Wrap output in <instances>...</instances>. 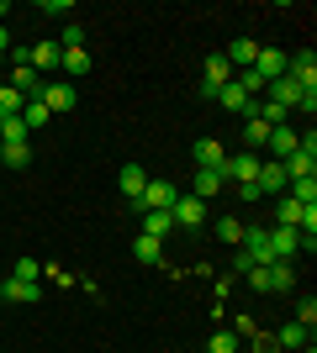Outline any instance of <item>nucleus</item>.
<instances>
[{"mask_svg":"<svg viewBox=\"0 0 317 353\" xmlns=\"http://www.w3.org/2000/svg\"><path fill=\"white\" fill-rule=\"evenodd\" d=\"M280 169H286V185L291 179H317V132H307L302 143H296V153L280 159Z\"/></svg>","mask_w":317,"mask_h":353,"instance_id":"f257e3e1","label":"nucleus"},{"mask_svg":"<svg viewBox=\"0 0 317 353\" xmlns=\"http://www.w3.org/2000/svg\"><path fill=\"white\" fill-rule=\"evenodd\" d=\"M169 216H175V227H180V232H196V227H206V201H196V195L180 190V201L169 206Z\"/></svg>","mask_w":317,"mask_h":353,"instance_id":"f03ea898","label":"nucleus"},{"mask_svg":"<svg viewBox=\"0 0 317 353\" xmlns=\"http://www.w3.org/2000/svg\"><path fill=\"white\" fill-rule=\"evenodd\" d=\"M233 85V63L222 59V53H211L206 59V74H201V101H217V90Z\"/></svg>","mask_w":317,"mask_h":353,"instance_id":"7ed1b4c3","label":"nucleus"},{"mask_svg":"<svg viewBox=\"0 0 317 353\" xmlns=\"http://www.w3.org/2000/svg\"><path fill=\"white\" fill-rule=\"evenodd\" d=\"M37 101L48 105V111H75L79 105V90L69 85V79H43V95Z\"/></svg>","mask_w":317,"mask_h":353,"instance_id":"20e7f679","label":"nucleus"},{"mask_svg":"<svg viewBox=\"0 0 317 353\" xmlns=\"http://www.w3.org/2000/svg\"><path fill=\"white\" fill-rule=\"evenodd\" d=\"M270 253H275V264H296L302 232H296V227H270Z\"/></svg>","mask_w":317,"mask_h":353,"instance_id":"39448f33","label":"nucleus"},{"mask_svg":"<svg viewBox=\"0 0 317 353\" xmlns=\"http://www.w3.org/2000/svg\"><path fill=\"white\" fill-rule=\"evenodd\" d=\"M180 201V185H169V179H148V190L137 201V211H169Z\"/></svg>","mask_w":317,"mask_h":353,"instance_id":"423d86ee","label":"nucleus"},{"mask_svg":"<svg viewBox=\"0 0 317 353\" xmlns=\"http://www.w3.org/2000/svg\"><path fill=\"white\" fill-rule=\"evenodd\" d=\"M0 301H11V306H32V301H43V280H16V274H6Z\"/></svg>","mask_w":317,"mask_h":353,"instance_id":"0eeeda50","label":"nucleus"},{"mask_svg":"<svg viewBox=\"0 0 317 353\" xmlns=\"http://www.w3.org/2000/svg\"><path fill=\"white\" fill-rule=\"evenodd\" d=\"M286 79H296V85H302L307 95H317V53H291Z\"/></svg>","mask_w":317,"mask_h":353,"instance_id":"6e6552de","label":"nucleus"},{"mask_svg":"<svg viewBox=\"0 0 317 353\" xmlns=\"http://www.w3.org/2000/svg\"><path fill=\"white\" fill-rule=\"evenodd\" d=\"M302 95H307V90L296 85V79H286V74H280V79H270V85H265V101L286 105V111H296V105H302Z\"/></svg>","mask_w":317,"mask_h":353,"instance_id":"1a4fd4ad","label":"nucleus"},{"mask_svg":"<svg viewBox=\"0 0 317 353\" xmlns=\"http://www.w3.org/2000/svg\"><path fill=\"white\" fill-rule=\"evenodd\" d=\"M217 101H222V111H233V117H254V95L233 79V85H222L217 90Z\"/></svg>","mask_w":317,"mask_h":353,"instance_id":"9d476101","label":"nucleus"},{"mask_svg":"<svg viewBox=\"0 0 317 353\" xmlns=\"http://www.w3.org/2000/svg\"><path fill=\"white\" fill-rule=\"evenodd\" d=\"M59 69L69 74V85H75V79H85V74L95 69V53H90V48H64V59H59Z\"/></svg>","mask_w":317,"mask_h":353,"instance_id":"9b49d317","label":"nucleus"},{"mask_svg":"<svg viewBox=\"0 0 317 353\" xmlns=\"http://www.w3.org/2000/svg\"><path fill=\"white\" fill-rule=\"evenodd\" d=\"M222 59L233 63V74H238V69H254V59H259V43H254V37H233V43L222 48Z\"/></svg>","mask_w":317,"mask_h":353,"instance_id":"f8f14e48","label":"nucleus"},{"mask_svg":"<svg viewBox=\"0 0 317 353\" xmlns=\"http://www.w3.org/2000/svg\"><path fill=\"white\" fill-rule=\"evenodd\" d=\"M286 63H291V53H280V48H259V59H254V74L270 85V79H280L286 74Z\"/></svg>","mask_w":317,"mask_h":353,"instance_id":"ddd939ff","label":"nucleus"},{"mask_svg":"<svg viewBox=\"0 0 317 353\" xmlns=\"http://www.w3.org/2000/svg\"><path fill=\"white\" fill-rule=\"evenodd\" d=\"M254 185H259V195H286V169H280L275 159H265L259 174H254Z\"/></svg>","mask_w":317,"mask_h":353,"instance_id":"4468645a","label":"nucleus"},{"mask_svg":"<svg viewBox=\"0 0 317 353\" xmlns=\"http://www.w3.org/2000/svg\"><path fill=\"white\" fill-rule=\"evenodd\" d=\"M117 185H122V195H127V201H133V211H137V201H143V190H148V174H143L137 163H122Z\"/></svg>","mask_w":317,"mask_h":353,"instance_id":"2eb2a0df","label":"nucleus"},{"mask_svg":"<svg viewBox=\"0 0 317 353\" xmlns=\"http://www.w3.org/2000/svg\"><path fill=\"white\" fill-rule=\"evenodd\" d=\"M137 232H143V237H159V243H164V237L175 232V216H169V211H137Z\"/></svg>","mask_w":317,"mask_h":353,"instance_id":"dca6fc26","label":"nucleus"},{"mask_svg":"<svg viewBox=\"0 0 317 353\" xmlns=\"http://www.w3.org/2000/svg\"><path fill=\"white\" fill-rule=\"evenodd\" d=\"M59 59H64V48L53 43V37H48V43H37V48H27V63H32L37 74H53V69H59Z\"/></svg>","mask_w":317,"mask_h":353,"instance_id":"f3484780","label":"nucleus"},{"mask_svg":"<svg viewBox=\"0 0 317 353\" xmlns=\"http://www.w3.org/2000/svg\"><path fill=\"white\" fill-rule=\"evenodd\" d=\"M296 143H302V132L286 121V127H270V143H265V148H270L275 163H280V159H291V153H296Z\"/></svg>","mask_w":317,"mask_h":353,"instance_id":"a211bd4d","label":"nucleus"},{"mask_svg":"<svg viewBox=\"0 0 317 353\" xmlns=\"http://www.w3.org/2000/svg\"><path fill=\"white\" fill-rule=\"evenodd\" d=\"M222 169H196V179H191V195L196 201H211V195H222Z\"/></svg>","mask_w":317,"mask_h":353,"instance_id":"6ab92c4d","label":"nucleus"},{"mask_svg":"<svg viewBox=\"0 0 317 353\" xmlns=\"http://www.w3.org/2000/svg\"><path fill=\"white\" fill-rule=\"evenodd\" d=\"M191 153H196V169H222V163H227V148L217 143V137H201Z\"/></svg>","mask_w":317,"mask_h":353,"instance_id":"aec40b11","label":"nucleus"},{"mask_svg":"<svg viewBox=\"0 0 317 353\" xmlns=\"http://www.w3.org/2000/svg\"><path fill=\"white\" fill-rule=\"evenodd\" d=\"M133 259H137V264H164V243L137 232V237H133Z\"/></svg>","mask_w":317,"mask_h":353,"instance_id":"412c9836","label":"nucleus"},{"mask_svg":"<svg viewBox=\"0 0 317 353\" xmlns=\"http://www.w3.org/2000/svg\"><path fill=\"white\" fill-rule=\"evenodd\" d=\"M16 117H21V127H27V132H43V127H48V117H53V111H48L43 101H27V105H21V111H16Z\"/></svg>","mask_w":317,"mask_h":353,"instance_id":"4be33fe9","label":"nucleus"},{"mask_svg":"<svg viewBox=\"0 0 317 353\" xmlns=\"http://www.w3.org/2000/svg\"><path fill=\"white\" fill-rule=\"evenodd\" d=\"M0 163H6V169H27L32 163V143H0Z\"/></svg>","mask_w":317,"mask_h":353,"instance_id":"5701e85b","label":"nucleus"},{"mask_svg":"<svg viewBox=\"0 0 317 353\" xmlns=\"http://www.w3.org/2000/svg\"><path fill=\"white\" fill-rule=\"evenodd\" d=\"M275 343H280V353H296V348H307V327L302 322H291V327H280V332H275Z\"/></svg>","mask_w":317,"mask_h":353,"instance_id":"b1692460","label":"nucleus"},{"mask_svg":"<svg viewBox=\"0 0 317 353\" xmlns=\"http://www.w3.org/2000/svg\"><path fill=\"white\" fill-rule=\"evenodd\" d=\"M206 353H243V338L233 332V327H217L211 343H206Z\"/></svg>","mask_w":317,"mask_h":353,"instance_id":"393cba45","label":"nucleus"},{"mask_svg":"<svg viewBox=\"0 0 317 353\" xmlns=\"http://www.w3.org/2000/svg\"><path fill=\"white\" fill-rule=\"evenodd\" d=\"M296 290V264H270V295Z\"/></svg>","mask_w":317,"mask_h":353,"instance_id":"a878e982","label":"nucleus"},{"mask_svg":"<svg viewBox=\"0 0 317 353\" xmlns=\"http://www.w3.org/2000/svg\"><path fill=\"white\" fill-rule=\"evenodd\" d=\"M302 221V201H291V195H275V227H296Z\"/></svg>","mask_w":317,"mask_h":353,"instance_id":"bb28decb","label":"nucleus"},{"mask_svg":"<svg viewBox=\"0 0 317 353\" xmlns=\"http://www.w3.org/2000/svg\"><path fill=\"white\" fill-rule=\"evenodd\" d=\"M243 143H249V148H254V153H259V148L270 143V127H265V121H259V117H243Z\"/></svg>","mask_w":317,"mask_h":353,"instance_id":"cd10ccee","label":"nucleus"},{"mask_svg":"<svg viewBox=\"0 0 317 353\" xmlns=\"http://www.w3.org/2000/svg\"><path fill=\"white\" fill-rule=\"evenodd\" d=\"M0 143H32V132L21 127V117H0Z\"/></svg>","mask_w":317,"mask_h":353,"instance_id":"c85d7f7f","label":"nucleus"},{"mask_svg":"<svg viewBox=\"0 0 317 353\" xmlns=\"http://www.w3.org/2000/svg\"><path fill=\"white\" fill-rule=\"evenodd\" d=\"M243 227H249V221H238V216H222V221H217V232H222V243H233V248L243 243Z\"/></svg>","mask_w":317,"mask_h":353,"instance_id":"c756f323","label":"nucleus"},{"mask_svg":"<svg viewBox=\"0 0 317 353\" xmlns=\"http://www.w3.org/2000/svg\"><path fill=\"white\" fill-rule=\"evenodd\" d=\"M59 48H85V21H69L59 32Z\"/></svg>","mask_w":317,"mask_h":353,"instance_id":"7c9ffc66","label":"nucleus"},{"mask_svg":"<svg viewBox=\"0 0 317 353\" xmlns=\"http://www.w3.org/2000/svg\"><path fill=\"white\" fill-rule=\"evenodd\" d=\"M11 274H16V280H43V264H37V259H16Z\"/></svg>","mask_w":317,"mask_h":353,"instance_id":"2f4dec72","label":"nucleus"},{"mask_svg":"<svg viewBox=\"0 0 317 353\" xmlns=\"http://www.w3.org/2000/svg\"><path fill=\"white\" fill-rule=\"evenodd\" d=\"M21 105H27V101H21V95H16L11 85H0V117H16Z\"/></svg>","mask_w":317,"mask_h":353,"instance_id":"473e14b6","label":"nucleus"},{"mask_svg":"<svg viewBox=\"0 0 317 353\" xmlns=\"http://www.w3.org/2000/svg\"><path fill=\"white\" fill-rule=\"evenodd\" d=\"M296 322L312 332V322H317V301H312V295H307V301H296Z\"/></svg>","mask_w":317,"mask_h":353,"instance_id":"72a5a7b5","label":"nucleus"},{"mask_svg":"<svg viewBox=\"0 0 317 353\" xmlns=\"http://www.w3.org/2000/svg\"><path fill=\"white\" fill-rule=\"evenodd\" d=\"M249 353H280V343H275V332H259V338H254V348H249Z\"/></svg>","mask_w":317,"mask_h":353,"instance_id":"f704fd0d","label":"nucleus"},{"mask_svg":"<svg viewBox=\"0 0 317 353\" xmlns=\"http://www.w3.org/2000/svg\"><path fill=\"white\" fill-rule=\"evenodd\" d=\"M69 11H75L69 0H43V16H69Z\"/></svg>","mask_w":317,"mask_h":353,"instance_id":"c9c22d12","label":"nucleus"},{"mask_svg":"<svg viewBox=\"0 0 317 353\" xmlns=\"http://www.w3.org/2000/svg\"><path fill=\"white\" fill-rule=\"evenodd\" d=\"M6 53H11V32L0 27V63H6Z\"/></svg>","mask_w":317,"mask_h":353,"instance_id":"e433bc0d","label":"nucleus"},{"mask_svg":"<svg viewBox=\"0 0 317 353\" xmlns=\"http://www.w3.org/2000/svg\"><path fill=\"white\" fill-rule=\"evenodd\" d=\"M296 353H317V348H312V343H307V348H296Z\"/></svg>","mask_w":317,"mask_h":353,"instance_id":"4c0bfd02","label":"nucleus"}]
</instances>
